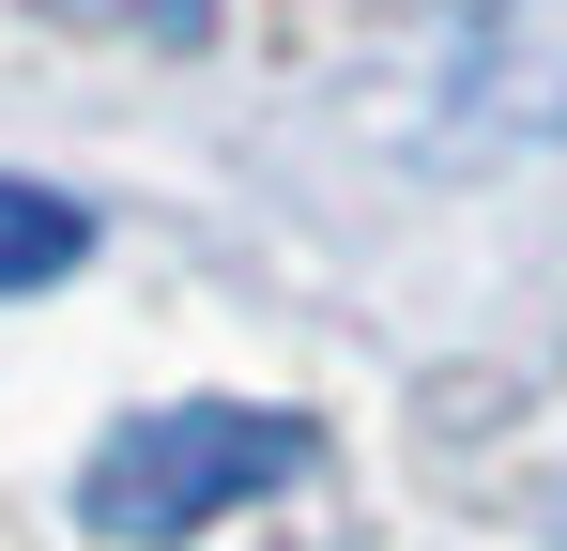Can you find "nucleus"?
<instances>
[{"mask_svg": "<svg viewBox=\"0 0 567 551\" xmlns=\"http://www.w3.org/2000/svg\"><path fill=\"white\" fill-rule=\"evenodd\" d=\"M93 261V215L62 199V184H16L0 169V291H47V276Z\"/></svg>", "mask_w": 567, "mask_h": 551, "instance_id": "nucleus-3", "label": "nucleus"}, {"mask_svg": "<svg viewBox=\"0 0 567 551\" xmlns=\"http://www.w3.org/2000/svg\"><path fill=\"white\" fill-rule=\"evenodd\" d=\"M461 123L475 138H567V0L461 15Z\"/></svg>", "mask_w": 567, "mask_h": 551, "instance_id": "nucleus-2", "label": "nucleus"}, {"mask_svg": "<svg viewBox=\"0 0 567 551\" xmlns=\"http://www.w3.org/2000/svg\"><path fill=\"white\" fill-rule=\"evenodd\" d=\"M277 475H307V414L185 398V414H138V429H123V445L78 475V506H93V537H123V551H185L199 521L261 506Z\"/></svg>", "mask_w": 567, "mask_h": 551, "instance_id": "nucleus-1", "label": "nucleus"}]
</instances>
